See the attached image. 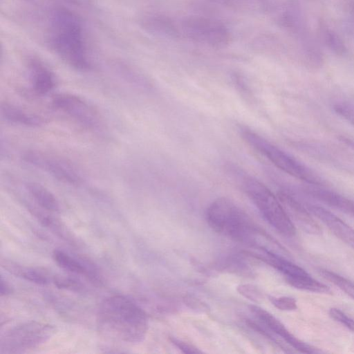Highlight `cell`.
<instances>
[{"label":"cell","instance_id":"cell-7","mask_svg":"<svg viewBox=\"0 0 354 354\" xmlns=\"http://www.w3.org/2000/svg\"><path fill=\"white\" fill-rule=\"evenodd\" d=\"M52 104L86 128L95 129L100 124V117L96 110L77 95L57 94L53 98Z\"/></svg>","mask_w":354,"mask_h":354},{"label":"cell","instance_id":"cell-29","mask_svg":"<svg viewBox=\"0 0 354 354\" xmlns=\"http://www.w3.org/2000/svg\"><path fill=\"white\" fill-rule=\"evenodd\" d=\"M12 292V289L8 282L1 277L0 286L1 296H6Z\"/></svg>","mask_w":354,"mask_h":354},{"label":"cell","instance_id":"cell-13","mask_svg":"<svg viewBox=\"0 0 354 354\" xmlns=\"http://www.w3.org/2000/svg\"><path fill=\"white\" fill-rule=\"evenodd\" d=\"M281 201L286 204L290 214L307 233L318 234L322 232L319 225L314 220L310 213L291 195L282 192Z\"/></svg>","mask_w":354,"mask_h":354},{"label":"cell","instance_id":"cell-19","mask_svg":"<svg viewBox=\"0 0 354 354\" xmlns=\"http://www.w3.org/2000/svg\"><path fill=\"white\" fill-rule=\"evenodd\" d=\"M286 281L289 285L297 289L318 293H331V290L328 286L313 279L309 274L295 277L286 278Z\"/></svg>","mask_w":354,"mask_h":354},{"label":"cell","instance_id":"cell-24","mask_svg":"<svg viewBox=\"0 0 354 354\" xmlns=\"http://www.w3.org/2000/svg\"><path fill=\"white\" fill-rule=\"evenodd\" d=\"M236 289L240 295L252 301L259 303L263 300L262 292L254 285L241 284L238 286Z\"/></svg>","mask_w":354,"mask_h":354},{"label":"cell","instance_id":"cell-14","mask_svg":"<svg viewBox=\"0 0 354 354\" xmlns=\"http://www.w3.org/2000/svg\"><path fill=\"white\" fill-rule=\"evenodd\" d=\"M304 191L326 205L354 216V202L346 197L318 185L308 187Z\"/></svg>","mask_w":354,"mask_h":354},{"label":"cell","instance_id":"cell-4","mask_svg":"<svg viewBox=\"0 0 354 354\" xmlns=\"http://www.w3.org/2000/svg\"><path fill=\"white\" fill-rule=\"evenodd\" d=\"M241 183L243 190L267 222L283 235L295 236L296 230L290 217L266 185L247 175L241 177Z\"/></svg>","mask_w":354,"mask_h":354},{"label":"cell","instance_id":"cell-25","mask_svg":"<svg viewBox=\"0 0 354 354\" xmlns=\"http://www.w3.org/2000/svg\"><path fill=\"white\" fill-rule=\"evenodd\" d=\"M272 304L281 310H294L297 308L296 300L290 297H270Z\"/></svg>","mask_w":354,"mask_h":354},{"label":"cell","instance_id":"cell-8","mask_svg":"<svg viewBox=\"0 0 354 354\" xmlns=\"http://www.w3.org/2000/svg\"><path fill=\"white\" fill-rule=\"evenodd\" d=\"M29 164L39 168L57 180L73 185L82 183L80 174L66 162L42 153L28 151L23 156Z\"/></svg>","mask_w":354,"mask_h":354},{"label":"cell","instance_id":"cell-20","mask_svg":"<svg viewBox=\"0 0 354 354\" xmlns=\"http://www.w3.org/2000/svg\"><path fill=\"white\" fill-rule=\"evenodd\" d=\"M319 34L324 45L337 55H344L346 53V46L339 35L333 29L322 24Z\"/></svg>","mask_w":354,"mask_h":354},{"label":"cell","instance_id":"cell-16","mask_svg":"<svg viewBox=\"0 0 354 354\" xmlns=\"http://www.w3.org/2000/svg\"><path fill=\"white\" fill-rule=\"evenodd\" d=\"M32 87L35 93L44 95L50 92L55 85L53 74L44 65L37 62L31 64Z\"/></svg>","mask_w":354,"mask_h":354},{"label":"cell","instance_id":"cell-6","mask_svg":"<svg viewBox=\"0 0 354 354\" xmlns=\"http://www.w3.org/2000/svg\"><path fill=\"white\" fill-rule=\"evenodd\" d=\"M54 326L38 322L22 324L6 332L1 339V353H19L34 348L48 340Z\"/></svg>","mask_w":354,"mask_h":354},{"label":"cell","instance_id":"cell-15","mask_svg":"<svg viewBox=\"0 0 354 354\" xmlns=\"http://www.w3.org/2000/svg\"><path fill=\"white\" fill-rule=\"evenodd\" d=\"M1 113L3 119L16 124L28 127H38L46 123V120L41 116L28 112L12 104H2Z\"/></svg>","mask_w":354,"mask_h":354},{"label":"cell","instance_id":"cell-23","mask_svg":"<svg viewBox=\"0 0 354 354\" xmlns=\"http://www.w3.org/2000/svg\"><path fill=\"white\" fill-rule=\"evenodd\" d=\"M335 112L354 126V104L348 102H339L333 105Z\"/></svg>","mask_w":354,"mask_h":354},{"label":"cell","instance_id":"cell-26","mask_svg":"<svg viewBox=\"0 0 354 354\" xmlns=\"http://www.w3.org/2000/svg\"><path fill=\"white\" fill-rule=\"evenodd\" d=\"M30 211L43 225L54 229L55 231L60 229L58 221L50 215L34 208L30 209Z\"/></svg>","mask_w":354,"mask_h":354},{"label":"cell","instance_id":"cell-5","mask_svg":"<svg viewBox=\"0 0 354 354\" xmlns=\"http://www.w3.org/2000/svg\"><path fill=\"white\" fill-rule=\"evenodd\" d=\"M244 140L275 167L288 175L312 185L321 186L322 178L296 158L247 128L241 130Z\"/></svg>","mask_w":354,"mask_h":354},{"label":"cell","instance_id":"cell-12","mask_svg":"<svg viewBox=\"0 0 354 354\" xmlns=\"http://www.w3.org/2000/svg\"><path fill=\"white\" fill-rule=\"evenodd\" d=\"M53 258L64 270L77 274H82L93 283H101L102 279L95 267L89 262L80 260L61 250H55Z\"/></svg>","mask_w":354,"mask_h":354},{"label":"cell","instance_id":"cell-9","mask_svg":"<svg viewBox=\"0 0 354 354\" xmlns=\"http://www.w3.org/2000/svg\"><path fill=\"white\" fill-rule=\"evenodd\" d=\"M183 29L189 37L212 45L222 46L229 39L228 32L223 25L204 18L186 20Z\"/></svg>","mask_w":354,"mask_h":354},{"label":"cell","instance_id":"cell-11","mask_svg":"<svg viewBox=\"0 0 354 354\" xmlns=\"http://www.w3.org/2000/svg\"><path fill=\"white\" fill-rule=\"evenodd\" d=\"M308 209L339 239L354 249V230L336 215L325 208L308 205Z\"/></svg>","mask_w":354,"mask_h":354},{"label":"cell","instance_id":"cell-21","mask_svg":"<svg viewBox=\"0 0 354 354\" xmlns=\"http://www.w3.org/2000/svg\"><path fill=\"white\" fill-rule=\"evenodd\" d=\"M319 274L326 280L339 287L346 295L354 299V283L349 279L326 269H319Z\"/></svg>","mask_w":354,"mask_h":354},{"label":"cell","instance_id":"cell-17","mask_svg":"<svg viewBox=\"0 0 354 354\" xmlns=\"http://www.w3.org/2000/svg\"><path fill=\"white\" fill-rule=\"evenodd\" d=\"M26 189L35 201L43 209L50 212L59 210V201L45 187L36 183H28Z\"/></svg>","mask_w":354,"mask_h":354},{"label":"cell","instance_id":"cell-18","mask_svg":"<svg viewBox=\"0 0 354 354\" xmlns=\"http://www.w3.org/2000/svg\"><path fill=\"white\" fill-rule=\"evenodd\" d=\"M2 265L11 273L26 281L39 285H46L49 283L48 277L39 270L10 262H5V263H2Z\"/></svg>","mask_w":354,"mask_h":354},{"label":"cell","instance_id":"cell-27","mask_svg":"<svg viewBox=\"0 0 354 354\" xmlns=\"http://www.w3.org/2000/svg\"><path fill=\"white\" fill-rule=\"evenodd\" d=\"M329 315L335 321L344 324L348 329L354 332V319L348 317L341 310L332 308L329 310Z\"/></svg>","mask_w":354,"mask_h":354},{"label":"cell","instance_id":"cell-1","mask_svg":"<svg viewBox=\"0 0 354 354\" xmlns=\"http://www.w3.org/2000/svg\"><path fill=\"white\" fill-rule=\"evenodd\" d=\"M100 329L129 343L142 342L147 334L148 320L145 311L133 300L121 295L104 299L97 313Z\"/></svg>","mask_w":354,"mask_h":354},{"label":"cell","instance_id":"cell-3","mask_svg":"<svg viewBox=\"0 0 354 354\" xmlns=\"http://www.w3.org/2000/svg\"><path fill=\"white\" fill-rule=\"evenodd\" d=\"M53 24L52 43L56 53L71 66L88 69L82 26L77 17L61 10L56 12Z\"/></svg>","mask_w":354,"mask_h":354},{"label":"cell","instance_id":"cell-22","mask_svg":"<svg viewBox=\"0 0 354 354\" xmlns=\"http://www.w3.org/2000/svg\"><path fill=\"white\" fill-rule=\"evenodd\" d=\"M53 282L58 288L71 291L80 292L84 288L83 285L79 281L69 277H55Z\"/></svg>","mask_w":354,"mask_h":354},{"label":"cell","instance_id":"cell-10","mask_svg":"<svg viewBox=\"0 0 354 354\" xmlns=\"http://www.w3.org/2000/svg\"><path fill=\"white\" fill-rule=\"evenodd\" d=\"M251 311L267 328L280 336L287 344L301 353H314L315 348L294 336L286 326L271 313L257 306H250Z\"/></svg>","mask_w":354,"mask_h":354},{"label":"cell","instance_id":"cell-2","mask_svg":"<svg viewBox=\"0 0 354 354\" xmlns=\"http://www.w3.org/2000/svg\"><path fill=\"white\" fill-rule=\"evenodd\" d=\"M206 219L213 230L236 241L256 243L258 238L266 234L241 207L227 198L214 201L207 209Z\"/></svg>","mask_w":354,"mask_h":354},{"label":"cell","instance_id":"cell-28","mask_svg":"<svg viewBox=\"0 0 354 354\" xmlns=\"http://www.w3.org/2000/svg\"><path fill=\"white\" fill-rule=\"evenodd\" d=\"M171 342L174 345H175L179 350H180L184 353H201V351L198 348L180 339L172 337L171 338Z\"/></svg>","mask_w":354,"mask_h":354}]
</instances>
